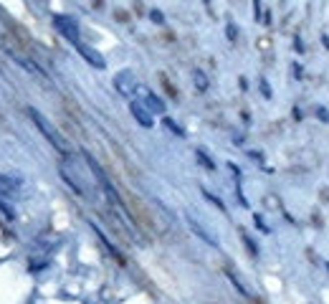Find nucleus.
Instances as JSON below:
<instances>
[{
  "label": "nucleus",
  "instance_id": "39448f33",
  "mask_svg": "<svg viewBox=\"0 0 329 304\" xmlns=\"http://www.w3.org/2000/svg\"><path fill=\"white\" fill-rule=\"evenodd\" d=\"M76 49L81 51V56H84L86 61H89L92 66H96V69H104V56H101L99 51H94V49H89V46H84L81 41L76 43Z\"/></svg>",
  "mask_w": 329,
  "mask_h": 304
},
{
  "label": "nucleus",
  "instance_id": "9d476101",
  "mask_svg": "<svg viewBox=\"0 0 329 304\" xmlns=\"http://www.w3.org/2000/svg\"><path fill=\"white\" fill-rule=\"evenodd\" d=\"M165 124H167V127H170V129H175V132H178V135H183V129H180V127H178V124H175V122H172V119H165Z\"/></svg>",
  "mask_w": 329,
  "mask_h": 304
},
{
  "label": "nucleus",
  "instance_id": "20e7f679",
  "mask_svg": "<svg viewBox=\"0 0 329 304\" xmlns=\"http://www.w3.org/2000/svg\"><path fill=\"white\" fill-rule=\"evenodd\" d=\"M129 112L132 114H135V119L142 124V127H152V124H155V122H152V112L147 109V106L142 104V101H129Z\"/></svg>",
  "mask_w": 329,
  "mask_h": 304
},
{
  "label": "nucleus",
  "instance_id": "6e6552de",
  "mask_svg": "<svg viewBox=\"0 0 329 304\" xmlns=\"http://www.w3.org/2000/svg\"><path fill=\"white\" fill-rule=\"evenodd\" d=\"M190 228H192L197 236H200V238H205V241H208L210 246H215V238H213V236H210V233H208V231L200 226V223H197V221H192V218H190Z\"/></svg>",
  "mask_w": 329,
  "mask_h": 304
},
{
  "label": "nucleus",
  "instance_id": "9b49d317",
  "mask_svg": "<svg viewBox=\"0 0 329 304\" xmlns=\"http://www.w3.org/2000/svg\"><path fill=\"white\" fill-rule=\"evenodd\" d=\"M197 157H200V160H203V165H205V167H210V170L215 167V165H213V162H210V160H208V157L203 155V152H197Z\"/></svg>",
  "mask_w": 329,
  "mask_h": 304
},
{
  "label": "nucleus",
  "instance_id": "f03ea898",
  "mask_svg": "<svg viewBox=\"0 0 329 304\" xmlns=\"http://www.w3.org/2000/svg\"><path fill=\"white\" fill-rule=\"evenodd\" d=\"M28 114L33 117L36 127H38V129H41V132H43V135H46V137H48V142H51V145H53V147H56L58 152H69V147H66L63 137H61V135L56 132V129H53V127H51V124H48L46 119H43V117H41V114H38L36 109H28Z\"/></svg>",
  "mask_w": 329,
  "mask_h": 304
},
{
  "label": "nucleus",
  "instance_id": "4468645a",
  "mask_svg": "<svg viewBox=\"0 0 329 304\" xmlns=\"http://www.w3.org/2000/svg\"><path fill=\"white\" fill-rule=\"evenodd\" d=\"M253 304H261V302H253Z\"/></svg>",
  "mask_w": 329,
  "mask_h": 304
},
{
  "label": "nucleus",
  "instance_id": "f257e3e1",
  "mask_svg": "<svg viewBox=\"0 0 329 304\" xmlns=\"http://www.w3.org/2000/svg\"><path fill=\"white\" fill-rule=\"evenodd\" d=\"M124 205H127V210H129V215H132V221L137 223V228H142L147 236L155 233V221H152L149 210L144 208V203H142L140 198H135L132 193H127V195H124Z\"/></svg>",
  "mask_w": 329,
  "mask_h": 304
},
{
  "label": "nucleus",
  "instance_id": "0eeeda50",
  "mask_svg": "<svg viewBox=\"0 0 329 304\" xmlns=\"http://www.w3.org/2000/svg\"><path fill=\"white\" fill-rule=\"evenodd\" d=\"M114 84H117V89H119L124 97H129L132 92H135V81H132V76H129L127 71H122V74L117 76V81H114Z\"/></svg>",
  "mask_w": 329,
  "mask_h": 304
},
{
  "label": "nucleus",
  "instance_id": "423d86ee",
  "mask_svg": "<svg viewBox=\"0 0 329 304\" xmlns=\"http://www.w3.org/2000/svg\"><path fill=\"white\" fill-rule=\"evenodd\" d=\"M140 94L144 97V104H147V109H152V112H157V114H162L165 112V104L152 94L149 89H144V86H140Z\"/></svg>",
  "mask_w": 329,
  "mask_h": 304
},
{
  "label": "nucleus",
  "instance_id": "ddd939ff",
  "mask_svg": "<svg viewBox=\"0 0 329 304\" xmlns=\"http://www.w3.org/2000/svg\"><path fill=\"white\" fill-rule=\"evenodd\" d=\"M317 114H319L324 122H329V112H327V109H322V106H319V109H317Z\"/></svg>",
  "mask_w": 329,
  "mask_h": 304
},
{
  "label": "nucleus",
  "instance_id": "f8f14e48",
  "mask_svg": "<svg viewBox=\"0 0 329 304\" xmlns=\"http://www.w3.org/2000/svg\"><path fill=\"white\" fill-rule=\"evenodd\" d=\"M152 20H155V23H162V13L160 10H152Z\"/></svg>",
  "mask_w": 329,
  "mask_h": 304
},
{
  "label": "nucleus",
  "instance_id": "1a4fd4ad",
  "mask_svg": "<svg viewBox=\"0 0 329 304\" xmlns=\"http://www.w3.org/2000/svg\"><path fill=\"white\" fill-rule=\"evenodd\" d=\"M192 79H195V84H197V89H200V92H205V89H208V79H205V74H203V71H195V74H192Z\"/></svg>",
  "mask_w": 329,
  "mask_h": 304
},
{
  "label": "nucleus",
  "instance_id": "7ed1b4c3",
  "mask_svg": "<svg viewBox=\"0 0 329 304\" xmlns=\"http://www.w3.org/2000/svg\"><path fill=\"white\" fill-rule=\"evenodd\" d=\"M53 23H56V28H58V31H61L66 38H69L74 46H76V43H79V28H76L74 20H71V18H63V15H56V18H53Z\"/></svg>",
  "mask_w": 329,
  "mask_h": 304
}]
</instances>
